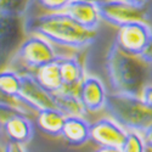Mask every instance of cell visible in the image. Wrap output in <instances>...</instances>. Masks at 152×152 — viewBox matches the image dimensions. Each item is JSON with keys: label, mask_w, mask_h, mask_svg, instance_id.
<instances>
[{"label": "cell", "mask_w": 152, "mask_h": 152, "mask_svg": "<svg viewBox=\"0 0 152 152\" xmlns=\"http://www.w3.org/2000/svg\"><path fill=\"white\" fill-rule=\"evenodd\" d=\"M23 31L40 35L51 44L74 50L88 48L96 38V29L82 26L65 11L28 16L23 21Z\"/></svg>", "instance_id": "1"}, {"label": "cell", "mask_w": 152, "mask_h": 152, "mask_svg": "<svg viewBox=\"0 0 152 152\" xmlns=\"http://www.w3.org/2000/svg\"><path fill=\"white\" fill-rule=\"evenodd\" d=\"M105 69L113 93L141 96L147 80L148 65L136 55H132L113 42L107 51Z\"/></svg>", "instance_id": "2"}, {"label": "cell", "mask_w": 152, "mask_h": 152, "mask_svg": "<svg viewBox=\"0 0 152 152\" xmlns=\"http://www.w3.org/2000/svg\"><path fill=\"white\" fill-rule=\"evenodd\" d=\"M106 111L128 132L144 133L152 124V107L141 96L129 94H107Z\"/></svg>", "instance_id": "3"}, {"label": "cell", "mask_w": 152, "mask_h": 152, "mask_svg": "<svg viewBox=\"0 0 152 152\" xmlns=\"http://www.w3.org/2000/svg\"><path fill=\"white\" fill-rule=\"evenodd\" d=\"M58 57L60 55L56 54L48 39L37 34H29L27 39L23 40L17 48L14 60L26 68L35 71L44 65L56 61Z\"/></svg>", "instance_id": "4"}, {"label": "cell", "mask_w": 152, "mask_h": 152, "mask_svg": "<svg viewBox=\"0 0 152 152\" xmlns=\"http://www.w3.org/2000/svg\"><path fill=\"white\" fill-rule=\"evenodd\" d=\"M101 21H105L117 28L132 22L145 21L147 16L146 6H136L126 0H110L97 4Z\"/></svg>", "instance_id": "5"}, {"label": "cell", "mask_w": 152, "mask_h": 152, "mask_svg": "<svg viewBox=\"0 0 152 152\" xmlns=\"http://www.w3.org/2000/svg\"><path fill=\"white\" fill-rule=\"evenodd\" d=\"M152 31L145 21L132 22L118 28L115 42L123 51L140 56L145 50Z\"/></svg>", "instance_id": "6"}, {"label": "cell", "mask_w": 152, "mask_h": 152, "mask_svg": "<svg viewBox=\"0 0 152 152\" xmlns=\"http://www.w3.org/2000/svg\"><path fill=\"white\" fill-rule=\"evenodd\" d=\"M18 100H21L34 112L56 107L53 93L46 90L32 73L22 74V89Z\"/></svg>", "instance_id": "7"}, {"label": "cell", "mask_w": 152, "mask_h": 152, "mask_svg": "<svg viewBox=\"0 0 152 152\" xmlns=\"http://www.w3.org/2000/svg\"><path fill=\"white\" fill-rule=\"evenodd\" d=\"M126 135L128 130L113 118H101L90 124V140L100 147L108 146L122 148Z\"/></svg>", "instance_id": "8"}, {"label": "cell", "mask_w": 152, "mask_h": 152, "mask_svg": "<svg viewBox=\"0 0 152 152\" xmlns=\"http://www.w3.org/2000/svg\"><path fill=\"white\" fill-rule=\"evenodd\" d=\"M1 129L7 141L22 145L29 142L34 135L33 124L23 113H11L1 117Z\"/></svg>", "instance_id": "9"}, {"label": "cell", "mask_w": 152, "mask_h": 152, "mask_svg": "<svg viewBox=\"0 0 152 152\" xmlns=\"http://www.w3.org/2000/svg\"><path fill=\"white\" fill-rule=\"evenodd\" d=\"M79 99L86 112H99L106 106L107 93L99 78L86 75L78 90Z\"/></svg>", "instance_id": "10"}, {"label": "cell", "mask_w": 152, "mask_h": 152, "mask_svg": "<svg viewBox=\"0 0 152 152\" xmlns=\"http://www.w3.org/2000/svg\"><path fill=\"white\" fill-rule=\"evenodd\" d=\"M1 16V57L4 60L5 55L10 54L14 50L21 39V29H23V23L21 24V17L16 14L9 11H0Z\"/></svg>", "instance_id": "11"}, {"label": "cell", "mask_w": 152, "mask_h": 152, "mask_svg": "<svg viewBox=\"0 0 152 152\" xmlns=\"http://www.w3.org/2000/svg\"><path fill=\"white\" fill-rule=\"evenodd\" d=\"M63 11L89 29H96L101 21L97 5L85 0H71Z\"/></svg>", "instance_id": "12"}, {"label": "cell", "mask_w": 152, "mask_h": 152, "mask_svg": "<svg viewBox=\"0 0 152 152\" xmlns=\"http://www.w3.org/2000/svg\"><path fill=\"white\" fill-rule=\"evenodd\" d=\"M58 65L65 89L78 93L80 84L86 77L82 62L77 57L60 56Z\"/></svg>", "instance_id": "13"}, {"label": "cell", "mask_w": 152, "mask_h": 152, "mask_svg": "<svg viewBox=\"0 0 152 152\" xmlns=\"http://www.w3.org/2000/svg\"><path fill=\"white\" fill-rule=\"evenodd\" d=\"M61 136L72 146H82L90 140V124L84 117L67 116Z\"/></svg>", "instance_id": "14"}, {"label": "cell", "mask_w": 152, "mask_h": 152, "mask_svg": "<svg viewBox=\"0 0 152 152\" xmlns=\"http://www.w3.org/2000/svg\"><path fill=\"white\" fill-rule=\"evenodd\" d=\"M66 115L56 107L44 108L37 112V124L39 129L50 136H61Z\"/></svg>", "instance_id": "15"}, {"label": "cell", "mask_w": 152, "mask_h": 152, "mask_svg": "<svg viewBox=\"0 0 152 152\" xmlns=\"http://www.w3.org/2000/svg\"><path fill=\"white\" fill-rule=\"evenodd\" d=\"M33 74L38 79V82L50 93H57L62 89H65L61 71H60L58 58L56 61H53L48 63V65H44L40 68L35 69Z\"/></svg>", "instance_id": "16"}, {"label": "cell", "mask_w": 152, "mask_h": 152, "mask_svg": "<svg viewBox=\"0 0 152 152\" xmlns=\"http://www.w3.org/2000/svg\"><path fill=\"white\" fill-rule=\"evenodd\" d=\"M53 95L56 107L66 116H85L86 110L82 104L78 93L62 89L57 93H53Z\"/></svg>", "instance_id": "17"}, {"label": "cell", "mask_w": 152, "mask_h": 152, "mask_svg": "<svg viewBox=\"0 0 152 152\" xmlns=\"http://www.w3.org/2000/svg\"><path fill=\"white\" fill-rule=\"evenodd\" d=\"M22 89V74L16 71L4 69L0 73V91L1 96L18 99Z\"/></svg>", "instance_id": "18"}, {"label": "cell", "mask_w": 152, "mask_h": 152, "mask_svg": "<svg viewBox=\"0 0 152 152\" xmlns=\"http://www.w3.org/2000/svg\"><path fill=\"white\" fill-rule=\"evenodd\" d=\"M122 150L123 152H147V146L141 133L128 132Z\"/></svg>", "instance_id": "19"}, {"label": "cell", "mask_w": 152, "mask_h": 152, "mask_svg": "<svg viewBox=\"0 0 152 152\" xmlns=\"http://www.w3.org/2000/svg\"><path fill=\"white\" fill-rule=\"evenodd\" d=\"M71 0H33V3L46 12L63 11Z\"/></svg>", "instance_id": "20"}, {"label": "cell", "mask_w": 152, "mask_h": 152, "mask_svg": "<svg viewBox=\"0 0 152 152\" xmlns=\"http://www.w3.org/2000/svg\"><path fill=\"white\" fill-rule=\"evenodd\" d=\"M1 152H26V150H24V145L22 144L7 141L6 144H3Z\"/></svg>", "instance_id": "21"}, {"label": "cell", "mask_w": 152, "mask_h": 152, "mask_svg": "<svg viewBox=\"0 0 152 152\" xmlns=\"http://www.w3.org/2000/svg\"><path fill=\"white\" fill-rule=\"evenodd\" d=\"M140 57L147 63L148 66H152V35L150 38V40H148L145 50L142 51V54L140 55Z\"/></svg>", "instance_id": "22"}, {"label": "cell", "mask_w": 152, "mask_h": 152, "mask_svg": "<svg viewBox=\"0 0 152 152\" xmlns=\"http://www.w3.org/2000/svg\"><path fill=\"white\" fill-rule=\"evenodd\" d=\"M141 97L150 107H152V85H146L145 86V89L141 94Z\"/></svg>", "instance_id": "23"}, {"label": "cell", "mask_w": 152, "mask_h": 152, "mask_svg": "<svg viewBox=\"0 0 152 152\" xmlns=\"http://www.w3.org/2000/svg\"><path fill=\"white\" fill-rule=\"evenodd\" d=\"M142 136H144V140H145V142H146L147 148L152 150V124L142 133Z\"/></svg>", "instance_id": "24"}, {"label": "cell", "mask_w": 152, "mask_h": 152, "mask_svg": "<svg viewBox=\"0 0 152 152\" xmlns=\"http://www.w3.org/2000/svg\"><path fill=\"white\" fill-rule=\"evenodd\" d=\"M95 152H123V150L119 148V147H108V146H104V147H100L99 150H96Z\"/></svg>", "instance_id": "25"}, {"label": "cell", "mask_w": 152, "mask_h": 152, "mask_svg": "<svg viewBox=\"0 0 152 152\" xmlns=\"http://www.w3.org/2000/svg\"><path fill=\"white\" fill-rule=\"evenodd\" d=\"M126 1H129L136 6H146V3L147 0H126Z\"/></svg>", "instance_id": "26"}, {"label": "cell", "mask_w": 152, "mask_h": 152, "mask_svg": "<svg viewBox=\"0 0 152 152\" xmlns=\"http://www.w3.org/2000/svg\"><path fill=\"white\" fill-rule=\"evenodd\" d=\"M85 1H89V3H93V4H102V3H106V1H110V0H85Z\"/></svg>", "instance_id": "27"}]
</instances>
